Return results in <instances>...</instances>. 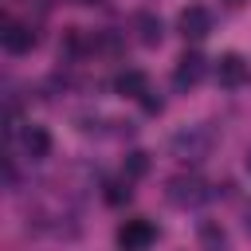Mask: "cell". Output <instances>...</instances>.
<instances>
[{"instance_id":"6da1fadb","label":"cell","mask_w":251,"mask_h":251,"mask_svg":"<svg viewBox=\"0 0 251 251\" xmlns=\"http://www.w3.org/2000/svg\"><path fill=\"white\" fill-rule=\"evenodd\" d=\"M165 196H169V204H176V208H200L212 192H208V184H204L200 176H173L169 188H165Z\"/></svg>"},{"instance_id":"7a4b0ae2","label":"cell","mask_w":251,"mask_h":251,"mask_svg":"<svg viewBox=\"0 0 251 251\" xmlns=\"http://www.w3.org/2000/svg\"><path fill=\"white\" fill-rule=\"evenodd\" d=\"M153 239H157V227H153L149 220H141V216H137V220H126V224L118 227V247H122V251H145Z\"/></svg>"},{"instance_id":"3957f363","label":"cell","mask_w":251,"mask_h":251,"mask_svg":"<svg viewBox=\"0 0 251 251\" xmlns=\"http://www.w3.org/2000/svg\"><path fill=\"white\" fill-rule=\"evenodd\" d=\"M204 71H208L204 55H200V51H184V55L176 59V71H173V82H176V90H192V86L204 78Z\"/></svg>"},{"instance_id":"277c9868","label":"cell","mask_w":251,"mask_h":251,"mask_svg":"<svg viewBox=\"0 0 251 251\" xmlns=\"http://www.w3.org/2000/svg\"><path fill=\"white\" fill-rule=\"evenodd\" d=\"M176 27H180V35H184V39H204V35L212 31V12H208V8H200V4H188V8L180 12Z\"/></svg>"},{"instance_id":"5b68a950","label":"cell","mask_w":251,"mask_h":251,"mask_svg":"<svg viewBox=\"0 0 251 251\" xmlns=\"http://www.w3.org/2000/svg\"><path fill=\"white\" fill-rule=\"evenodd\" d=\"M0 43H4V51H8V55H27V51L35 47V31H31L27 24L8 20V24H4V31H0Z\"/></svg>"},{"instance_id":"8992f818","label":"cell","mask_w":251,"mask_h":251,"mask_svg":"<svg viewBox=\"0 0 251 251\" xmlns=\"http://www.w3.org/2000/svg\"><path fill=\"white\" fill-rule=\"evenodd\" d=\"M216 82L220 86H227V90H235V86H243L247 82V63H243V55H220L216 59Z\"/></svg>"},{"instance_id":"52a82bcc","label":"cell","mask_w":251,"mask_h":251,"mask_svg":"<svg viewBox=\"0 0 251 251\" xmlns=\"http://www.w3.org/2000/svg\"><path fill=\"white\" fill-rule=\"evenodd\" d=\"M208 145H212V133H208V129H180V133L173 137V149H176L180 157H192V161H200V157L208 153Z\"/></svg>"},{"instance_id":"ba28073f","label":"cell","mask_w":251,"mask_h":251,"mask_svg":"<svg viewBox=\"0 0 251 251\" xmlns=\"http://www.w3.org/2000/svg\"><path fill=\"white\" fill-rule=\"evenodd\" d=\"M133 31H137V43H141V47H157V43L165 39L161 16H157V12H145V8L133 16Z\"/></svg>"},{"instance_id":"9c48e42d","label":"cell","mask_w":251,"mask_h":251,"mask_svg":"<svg viewBox=\"0 0 251 251\" xmlns=\"http://www.w3.org/2000/svg\"><path fill=\"white\" fill-rule=\"evenodd\" d=\"M20 141H24V153H27L31 161H43V157L51 153V133H47L43 126H27Z\"/></svg>"},{"instance_id":"30bf717a","label":"cell","mask_w":251,"mask_h":251,"mask_svg":"<svg viewBox=\"0 0 251 251\" xmlns=\"http://www.w3.org/2000/svg\"><path fill=\"white\" fill-rule=\"evenodd\" d=\"M114 90L126 94V98H141V94L149 90V75H145V71H122V75L114 78Z\"/></svg>"},{"instance_id":"8fae6325","label":"cell","mask_w":251,"mask_h":251,"mask_svg":"<svg viewBox=\"0 0 251 251\" xmlns=\"http://www.w3.org/2000/svg\"><path fill=\"white\" fill-rule=\"evenodd\" d=\"M122 173H126V180H141V176L149 173V153H141V149L126 153V161H122Z\"/></svg>"},{"instance_id":"7c38bea8","label":"cell","mask_w":251,"mask_h":251,"mask_svg":"<svg viewBox=\"0 0 251 251\" xmlns=\"http://www.w3.org/2000/svg\"><path fill=\"white\" fill-rule=\"evenodd\" d=\"M200 239L208 243V251H220V247H224V227H216V224H200Z\"/></svg>"},{"instance_id":"4fadbf2b","label":"cell","mask_w":251,"mask_h":251,"mask_svg":"<svg viewBox=\"0 0 251 251\" xmlns=\"http://www.w3.org/2000/svg\"><path fill=\"white\" fill-rule=\"evenodd\" d=\"M137 102H141V110H145V114H161V110H165V98H161V94H153V90H145Z\"/></svg>"},{"instance_id":"5bb4252c","label":"cell","mask_w":251,"mask_h":251,"mask_svg":"<svg viewBox=\"0 0 251 251\" xmlns=\"http://www.w3.org/2000/svg\"><path fill=\"white\" fill-rule=\"evenodd\" d=\"M129 196V184H106V204H126Z\"/></svg>"},{"instance_id":"9a60e30c","label":"cell","mask_w":251,"mask_h":251,"mask_svg":"<svg viewBox=\"0 0 251 251\" xmlns=\"http://www.w3.org/2000/svg\"><path fill=\"white\" fill-rule=\"evenodd\" d=\"M243 224H247V235H251V208H247V220H243Z\"/></svg>"},{"instance_id":"2e32d148","label":"cell","mask_w":251,"mask_h":251,"mask_svg":"<svg viewBox=\"0 0 251 251\" xmlns=\"http://www.w3.org/2000/svg\"><path fill=\"white\" fill-rule=\"evenodd\" d=\"M247 173H251V153H247Z\"/></svg>"},{"instance_id":"e0dca14e","label":"cell","mask_w":251,"mask_h":251,"mask_svg":"<svg viewBox=\"0 0 251 251\" xmlns=\"http://www.w3.org/2000/svg\"><path fill=\"white\" fill-rule=\"evenodd\" d=\"M227 4H231V8H235V4H243V0H227Z\"/></svg>"},{"instance_id":"ac0fdd59","label":"cell","mask_w":251,"mask_h":251,"mask_svg":"<svg viewBox=\"0 0 251 251\" xmlns=\"http://www.w3.org/2000/svg\"><path fill=\"white\" fill-rule=\"evenodd\" d=\"M82 4H94V0H82Z\"/></svg>"}]
</instances>
